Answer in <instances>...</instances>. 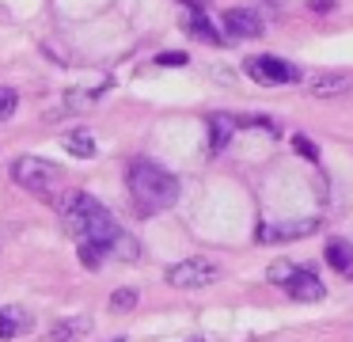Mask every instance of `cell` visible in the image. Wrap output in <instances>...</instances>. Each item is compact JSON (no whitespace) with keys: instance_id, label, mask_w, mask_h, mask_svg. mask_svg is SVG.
I'll return each instance as SVG.
<instances>
[{"instance_id":"cell-7","label":"cell","mask_w":353,"mask_h":342,"mask_svg":"<svg viewBox=\"0 0 353 342\" xmlns=\"http://www.w3.org/2000/svg\"><path fill=\"white\" fill-rule=\"evenodd\" d=\"M224 30L232 38H259L262 35V15L251 12V8H232L224 12Z\"/></svg>"},{"instance_id":"cell-23","label":"cell","mask_w":353,"mask_h":342,"mask_svg":"<svg viewBox=\"0 0 353 342\" xmlns=\"http://www.w3.org/2000/svg\"><path fill=\"white\" fill-rule=\"evenodd\" d=\"M190 342H205V339H190Z\"/></svg>"},{"instance_id":"cell-16","label":"cell","mask_w":353,"mask_h":342,"mask_svg":"<svg viewBox=\"0 0 353 342\" xmlns=\"http://www.w3.org/2000/svg\"><path fill=\"white\" fill-rule=\"evenodd\" d=\"M16 106H19V91L16 88H0V122L12 118V114H16Z\"/></svg>"},{"instance_id":"cell-5","label":"cell","mask_w":353,"mask_h":342,"mask_svg":"<svg viewBox=\"0 0 353 342\" xmlns=\"http://www.w3.org/2000/svg\"><path fill=\"white\" fill-rule=\"evenodd\" d=\"M315 228H319V220H315V217L292 220V225H266V220H262V225L254 228V240H259V243H289V240L315 236Z\"/></svg>"},{"instance_id":"cell-8","label":"cell","mask_w":353,"mask_h":342,"mask_svg":"<svg viewBox=\"0 0 353 342\" xmlns=\"http://www.w3.org/2000/svg\"><path fill=\"white\" fill-rule=\"evenodd\" d=\"M92 331V316H65V319H57L54 327L46 331V342H77L80 334H88Z\"/></svg>"},{"instance_id":"cell-18","label":"cell","mask_w":353,"mask_h":342,"mask_svg":"<svg viewBox=\"0 0 353 342\" xmlns=\"http://www.w3.org/2000/svg\"><path fill=\"white\" fill-rule=\"evenodd\" d=\"M292 149H296V152H300V156H304V160H307V164H319V152H315V144H312V141H307V137H304V133H292Z\"/></svg>"},{"instance_id":"cell-11","label":"cell","mask_w":353,"mask_h":342,"mask_svg":"<svg viewBox=\"0 0 353 342\" xmlns=\"http://www.w3.org/2000/svg\"><path fill=\"white\" fill-rule=\"evenodd\" d=\"M209 144H213V152H221L224 144H228V137L236 133V118L232 114H209Z\"/></svg>"},{"instance_id":"cell-21","label":"cell","mask_w":353,"mask_h":342,"mask_svg":"<svg viewBox=\"0 0 353 342\" xmlns=\"http://www.w3.org/2000/svg\"><path fill=\"white\" fill-rule=\"evenodd\" d=\"M312 8H315V12H330V8H334V0H312Z\"/></svg>"},{"instance_id":"cell-13","label":"cell","mask_w":353,"mask_h":342,"mask_svg":"<svg viewBox=\"0 0 353 342\" xmlns=\"http://www.w3.org/2000/svg\"><path fill=\"white\" fill-rule=\"evenodd\" d=\"M65 152H72V156H95V141L88 129H72V133H65Z\"/></svg>"},{"instance_id":"cell-22","label":"cell","mask_w":353,"mask_h":342,"mask_svg":"<svg viewBox=\"0 0 353 342\" xmlns=\"http://www.w3.org/2000/svg\"><path fill=\"white\" fill-rule=\"evenodd\" d=\"M183 4H190V8H201V4H198V0H183Z\"/></svg>"},{"instance_id":"cell-17","label":"cell","mask_w":353,"mask_h":342,"mask_svg":"<svg viewBox=\"0 0 353 342\" xmlns=\"http://www.w3.org/2000/svg\"><path fill=\"white\" fill-rule=\"evenodd\" d=\"M99 255H107V251H103V247H95V243H88V240H80V258H84V266H88V270H99V263H103Z\"/></svg>"},{"instance_id":"cell-9","label":"cell","mask_w":353,"mask_h":342,"mask_svg":"<svg viewBox=\"0 0 353 342\" xmlns=\"http://www.w3.org/2000/svg\"><path fill=\"white\" fill-rule=\"evenodd\" d=\"M307 91H312L315 99H334V95H345V91H353V76H342V73H323V76H315V80L307 84Z\"/></svg>"},{"instance_id":"cell-4","label":"cell","mask_w":353,"mask_h":342,"mask_svg":"<svg viewBox=\"0 0 353 342\" xmlns=\"http://www.w3.org/2000/svg\"><path fill=\"white\" fill-rule=\"evenodd\" d=\"M243 68L251 73V80H259V84H296L300 80L296 65H289V61H281V57H270V53L251 57Z\"/></svg>"},{"instance_id":"cell-10","label":"cell","mask_w":353,"mask_h":342,"mask_svg":"<svg viewBox=\"0 0 353 342\" xmlns=\"http://www.w3.org/2000/svg\"><path fill=\"white\" fill-rule=\"evenodd\" d=\"M31 331V316H27L23 308H0V342H8L16 339V334H27Z\"/></svg>"},{"instance_id":"cell-2","label":"cell","mask_w":353,"mask_h":342,"mask_svg":"<svg viewBox=\"0 0 353 342\" xmlns=\"http://www.w3.org/2000/svg\"><path fill=\"white\" fill-rule=\"evenodd\" d=\"M8 171H12V179H16L23 190L42 194V198H50V187L61 179V167H54L50 160H39V156H16Z\"/></svg>"},{"instance_id":"cell-14","label":"cell","mask_w":353,"mask_h":342,"mask_svg":"<svg viewBox=\"0 0 353 342\" xmlns=\"http://www.w3.org/2000/svg\"><path fill=\"white\" fill-rule=\"evenodd\" d=\"M186 23H190V30H194L198 38H205V42L221 46V35L213 30V23L205 19V12H201V8H190V15H186Z\"/></svg>"},{"instance_id":"cell-20","label":"cell","mask_w":353,"mask_h":342,"mask_svg":"<svg viewBox=\"0 0 353 342\" xmlns=\"http://www.w3.org/2000/svg\"><path fill=\"white\" fill-rule=\"evenodd\" d=\"M156 65H186V53H160Z\"/></svg>"},{"instance_id":"cell-12","label":"cell","mask_w":353,"mask_h":342,"mask_svg":"<svg viewBox=\"0 0 353 342\" xmlns=\"http://www.w3.org/2000/svg\"><path fill=\"white\" fill-rule=\"evenodd\" d=\"M327 263L334 266V270H353V243H345V240H330L327 243Z\"/></svg>"},{"instance_id":"cell-19","label":"cell","mask_w":353,"mask_h":342,"mask_svg":"<svg viewBox=\"0 0 353 342\" xmlns=\"http://www.w3.org/2000/svg\"><path fill=\"white\" fill-rule=\"evenodd\" d=\"M289 274H292L289 263H274V266H270V278H274L277 285H285V278H289Z\"/></svg>"},{"instance_id":"cell-15","label":"cell","mask_w":353,"mask_h":342,"mask_svg":"<svg viewBox=\"0 0 353 342\" xmlns=\"http://www.w3.org/2000/svg\"><path fill=\"white\" fill-rule=\"evenodd\" d=\"M137 301H141V293L125 285V289H118V293H110V312H133Z\"/></svg>"},{"instance_id":"cell-1","label":"cell","mask_w":353,"mask_h":342,"mask_svg":"<svg viewBox=\"0 0 353 342\" xmlns=\"http://www.w3.org/2000/svg\"><path fill=\"white\" fill-rule=\"evenodd\" d=\"M125 182H130V194L137 198V205L145 213L171 209L179 202V179L152 160H133L130 171H125Z\"/></svg>"},{"instance_id":"cell-6","label":"cell","mask_w":353,"mask_h":342,"mask_svg":"<svg viewBox=\"0 0 353 342\" xmlns=\"http://www.w3.org/2000/svg\"><path fill=\"white\" fill-rule=\"evenodd\" d=\"M285 293L292 296V301H304V304H315L327 296V285H323L319 278H315L312 270H304V266H292V274L285 278Z\"/></svg>"},{"instance_id":"cell-3","label":"cell","mask_w":353,"mask_h":342,"mask_svg":"<svg viewBox=\"0 0 353 342\" xmlns=\"http://www.w3.org/2000/svg\"><path fill=\"white\" fill-rule=\"evenodd\" d=\"M168 285L175 289H201V285H213L221 278V266L209 263V258H183V263L168 266Z\"/></svg>"}]
</instances>
